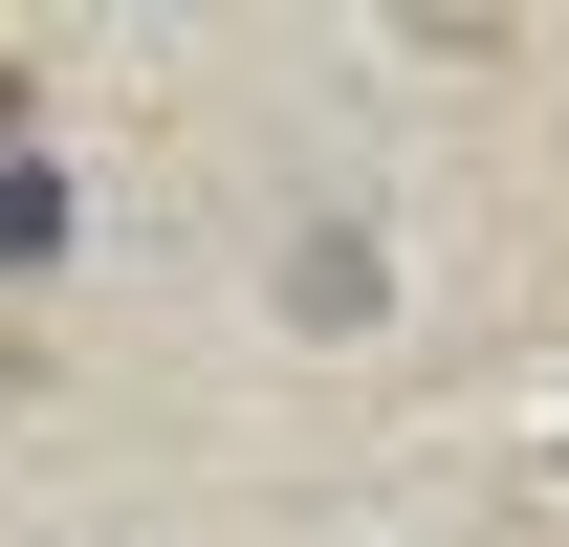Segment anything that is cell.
<instances>
[{
	"label": "cell",
	"mask_w": 569,
	"mask_h": 547,
	"mask_svg": "<svg viewBox=\"0 0 569 547\" xmlns=\"http://www.w3.org/2000/svg\"><path fill=\"white\" fill-rule=\"evenodd\" d=\"M0 110H22V88H0Z\"/></svg>",
	"instance_id": "cell-1"
}]
</instances>
